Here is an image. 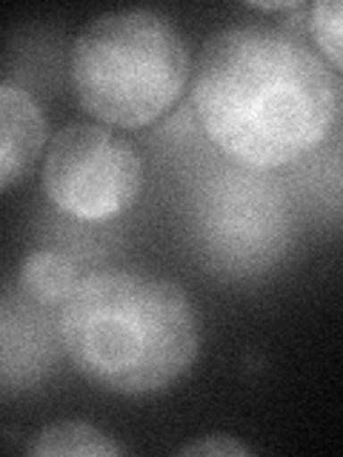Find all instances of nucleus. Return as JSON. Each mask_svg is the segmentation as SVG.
Returning <instances> with one entry per match:
<instances>
[{"mask_svg":"<svg viewBox=\"0 0 343 457\" xmlns=\"http://www.w3.org/2000/svg\"><path fill=\"white\" fill-rule=\"evenodd\" d=\"M143 186V161L129 140L106 126L71 123L46 149L43 192L78 220H112L135 204Z\"/></svg>","mask_w":343,"mask_h":457,"instance_id":"5","label":"nucleus"},{"mask_svg":"<svg viewBox=\"0 0 343 457\" xmlns=\"http://www.w3.org/2000/svg\"><path fill=\"white\" fill-rule=\"evenodd\" d=\"M309 32L326 61L343 71V0H318V4H312Z\"/></svg>","mask_w":343,"mask_h":457,"instance_id":"10","label":"nucleus"},{"mask_svg":"<svg viewBox=\"0 0 343 457\" xmlns=\"http://www.w3.org/2000/svg\"><path fill=\"white\" fill-rule=\"evenodd\" d=\"M180 454H206V457H243L249 449L229 435H212L206 440H195L189 446H180Z\"/></svg>","mask_w":343,"mask_h":457,"instance_id":"11","label":"nucleus"},{"mask_svg":"<svg viewBox=\"0 0 343 457\" xmlns=\"http://www.w3.org/2000/svg\"><path fill=\"white\" fill-rule=\"evenodd\" d=\"M23 295V292H21ZM43 309L32 297L18 300L6 295L4 300V389L14 392L32 386L54 363L57 346L63 349L57 326H46Z\"/></svg>","mask_w":343,"mask_h":457,"instance_id":"6","label":"nucleus"},{"mask_svg":"<svg viewBox=\"0 0 343 457\" xmlns=\"http://www.w3.org/2000/svg\"><path fill=\"white\" fill-rule=\"evenodd\" d=\"M192 106L229 161L269 171L321 146L335 123L338 89L329 66L292 35L232 26L200 49Z\"/></svg>","mask_w":343,"mask_h":457,"instance_id":"1","label":"nucleus"},{"mask_svg":"<svg viewBox=\"0 0 343 457\" xmlns=\"http://www.w3.org/2000/svg\"><path fill=\"white\" fill-rule=\"evenodd\" d=\"M38 457L54 454H80V457H104V454H126L118 440H112L100 428L80 420H61L46 426L29 449Z\"/></svg>","mask_w":343,"mask_h":457,"instance_id":"9","label":"nucleus"},{"mask_svg":"<svg viewBox=\"0 0 343 457\" xmlns=\"http://www.w3.org/2000/svg\"><path fill=\"white\" fill-rule=\"evenodd\" d=\"M189 80L180 32L149 9L109 12L83 26L71 46V83L80 106L118 129L166 114Z\"/></svg>","mask_w":343,"mask_h":457,"instance_id":"3","label":"nucleus"},{"mask_svg":"<svg viewBox=\"0 0 343 457\" xmlns=\"http://www.w3.org/2000/svg\"><path fill=\"white\" fill-rule=\"evenodd\" d=\"M200 249L232 275H255L286 249L289 218L283 195L255 169L221 171L204 186L195 209Z\"/></svg>","mask_w":343,"mask_h":457,"instance_id":"4","label":"nucleus"},{"mask_svg":"<svg viewBox=\"0 0 343 457\" xmlns=\"http://www.w3.org/2000/svg\"><path fill=\"white\" fill-rule=\"evenodd\" d=\"M78 280V269L69 257L57 252H35L21 266L18 289L40 306L61 309Z\"/></svg>","mask_w":343,"mask_h":457,"instance_id":"8","label":"nucleus"},{"mask_svg":"<svg viewBox=\"0 0 343 457\" xmlns=\"http://www.w3.org/2000/svg\"><path fill=\"white\" fill-rule=\"evenodd\" d=\"M63 352L80 375L118 395H155L192 369L200 332L189 295L163 278L106 269L57 309Z\"/></svg>","mask_w":343,"mask_h":457,"instance_id":"2","label":"nucleus"},{"mask_svg":"<svg viewBox=\"0 0 343 457\" xmlns=\"http://www.w3.org/2000/svg\"><path fill=\"white\" fill-rule=\"evenodd\" d=\"M46 143V120L32 95L6 83L0 89V189L26 175Z\"/></svg>","mask_w":343,"mask_h":457,"instance_id":"7","label":"nucleus"}]
</instances>
